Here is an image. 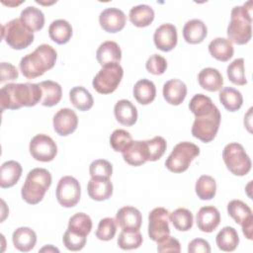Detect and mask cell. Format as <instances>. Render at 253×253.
<instances>
[{
	"label": "cell",
	"mask_w": 253,
	"mask_h": 253,
	"mask_svg": "<svg viewBox=\"0 0 253 253\" xmlns=\"http://www.w3.org/2000/svg\"><path fill=\"white\" fill-rule=\"evenodd\" d=\"M209 51L215 59L225 62L233 56L232 42L225 38H215L209 44Z\"/></svg>",
	"instance_id": "f1b7e54d"
},
{
	"label": "cell",
	"mask_w": 253,
	"mask_h": 253,
	"mask_svg": "<svg viewBox=\"0 0 253 253\" xmlns=\"http://www.w3.org/2000/svg\"><path fill=\"white\" fill-rule=\"evenodd\" d=\"M92 219L84 212H77L69 218L68 228L69 230L87 236L92 229Z\"/></svg>",
	"instance_id": "f35d334b"
},
{
	"label": "cell",
	"mask_w": 253,
	"mask_h": 253,
	"mask_svg": "<svg viewBox=\"0 0 253 253\" xmlns=\"http://www.w3.org/2000/svg\"><path fill=\"white\" fill-rule=\"evenodd\" d=\"M48 36L54 42L64 44L68 42L72 37V27L66 20H55L49 25Z\"/></svg>",
	"instance_id": "f546056e"
},
{
	"label": "cell",
	"mask_w": 253,
	"mask_h": 253,
	"mask_svg": "<svg viewBox=\"0 0 253 253\" xmlns=\"http://www.w3.org/2000/svg\"><path fill=\"white\" fill-rule=\"evenodd\" d=\"M19 76L17 68L9 62H1L0 64V82L13 81Z\"/></svg>",
	"instance_id": "681fc988"
},
{
	"label": "cell",
	"mask_w": 253,
	"mask_h": 253,
	"mask_svg": "<svg viewBox=\"0 0 253 253\" xmlns=\"http://www.w3.org/2000/svg\"><path fill=\"white\" fill-rule=\"evenodd\" d=\"M200 154V148L193 142L183 141L176 144L165 161L166 168L173 173L185 172L191 162Z\"/></svg>",
	"instance_id": "8992f818"
},
{
	"label": "cell",
	"mask_w": 253,
	"mask_h": 253,
	"mask_svg": "<svg viewBox=\"0 0 253 253\" xmlns=\"http://www.w3.org/2000/svg\"><path fill=\"white\" fill-rule=\"evenodd\" d=\"M12 241L15 248L19 251L29 252L37 243V234L32 228L22 226L13 232Z\"/></svg>",
	"instance_id": "484cf974"
},
{
	"label": "cell",
	"mask_w": 253,
	"mask_h": 253,
	"mask_svg": "<svg viewBox=\"0 0 253 253\" xmlns=\"http://www.w3.org/2000/svg\"><path fill=\"white\" fill-rule=\"evenodd\" d=\"M226 74L228 79L235 85H245L247 83L245 77V68H244V59L236 58L231 63L228 64L226 68Z\"/></svg>",
	"instance_id": "60d3db41"
},
{
	"label": "cell",
	"mask_w": 253,
	"mask_h": 253,
	"mask_svg": "<svg viewBox=\"0 0 253 253\" xmlns=\"http://www.w3.org/2000/svg\"><path fill=\"white\" fill-rule=\"evenodd\" d=\"M252 36V2L235 6L231 10L230 22L227 27V37L231 42L245 44Z\"/></svg>",
	"instance_id": "277c9868"
},
{
	"label": "cell",
	"mask_w": 253,
	"mask_h": 253,
	"mask_svg": "<svg viewBox=\"0 0 253 253\" xmlns=\"http://www.w3.org/2000/svg\"><path fill=\"white\" fill-rule=\"evenodd\" d=\"M190 111L195 115L192 134L203 142L211 141L219 128L220 112L211 99L204 94H196L189 103Z\"/></svg>",
	"instance_id": "6da1fadb"
},
{
	"label": "cell",
	"mask_w": 253,
	"mask_h": 253,
	"mask_svg": "<svg viewBox=\"0 0 253 253\" xmlns=\"http://www.w3.org/2000/svg\"><path fill=\"white\" fill-rule=\"evenodd\" d=\"M219 101L223 107L229 112L238 111L243 103V97L240 91L232 87H224L220 90Z\"/></svg>",
	"instance_id": "d590c367"
},
{
	"label": "cell",
	"mask_w": 253,
	"mask_h": 253,
	"mask_svg": "<svg viewBox=\"0 0 253 253\" xmlns=\"http://www.w3.org/2000/svg\"><path fill=\"white\" fill-rule=\"evenodd\" d=\"M133 97L141 105L152 103L156 97V87L148 79H141L134 84Z\"/></svg>",
	"instance_id": "1f68e13d"
},
{
	"label": "cell",
	"mask_w": 253,
	"mask_h": 253,
	"mask_svg": "<svg viewBox=\"0 0 253 253\" xmlns=\"http://www.w3.org/2000/svg\"><path fill=\"white\" fill-rule=\"evenodd\" d=\"M200 86L210 92H215L221 89L223 85V77L221 73L212 67H206L202 69L198 75Z\"/></svg>",
	"instance_id": "cb8c5ba5"
},
{
	"label": "cell",
	"mask_w": 253,
	"mask_h": 253,
	"mask_svg": "<svg viewBox=\"0 0 253 253\" xmlns=\"http://www.w3.org/2000/svg\"><path fill=\"white\" fill-rule=\"evenodd\" d=\"M69 99L72 105L81 112L90 110L94 105L91 93L82 86L73 87L69 92Z\"/></svg>",
	"instance_id": "e575fe53"
},
{
	"label": "cell",
	"mask_w": 253,
	"mask_h": 253,
	"mask_svg": "<svg viewBox=\"0 0 253 253\" xmlns=\"http://www.w3.org/2000/svg\"><path fill=\"white\" fill-rule=\"evenodd\" d=\"M22 166L14 160L6 161L1 166L0 186L1 188H11L17 184L22 175Z\"/></svg>",
	"instance_id": "83f0119b"
},
{
	"label": "cell",
	"mask_w": 253,
	"mask_h": 253,
	"mask_svg": "<svg viewBox=\"0 0 253 253\" xmlns=\"http://www.w3.org/2000/svg\"><path fill=\"white\" fill-rule=\"evenodd\" d=\"M188 252L189 253H210L211 252V246L210 243L203 239V238H196L193 239L189 245H188Z\"/></svg>",
	"instance_id": "f907efd6"
},
{
	"label": "cell",
	"mask_w": 253,
	"mask_h": 253,
	"mask_svg": "<svg viewBox=\"0 0 253 253\" xmlns=\"http://www.w3.org/2000/svg\"><path fill=\"white\" fill-rule=\"evenodd\" d=\"M143 238L139 230L126 231L123 230L118 237V245L123 250L136 249L142 244Z\"/></svg>",
	"instance_id": "b9f144b4"
},
{
	"label": "cell",
	"mask_w": 253,
	"mask_h": 253,
	"mask_svg": "<svg viewBox=\"0 0 253 253\" xmlns=\"http://www.w3.org/2000/svg\"><path fill=\"white\" fill-rule=\"evenodd\" d=\"M208 35V28L206 24L199 20L193 19L188 21L183 28L184 40L191 44H197L202 42Z\"/></svg>",
	"instance_id": "603a6c76"
},
{
	"label": "cell",
	"mask_w": 253,
	"mask_h": 253,
	"mask_svg": "<svg viewBox=\"0 0 253 253\" xmlns=\"http://www.w3.org/2000/svg\"><path fill=\"white\" fill-rule=\"evenodd\" d=\"M57 52L49 44H40L33 52L26 54L20 61V70L28 79L42 76L51 69L56 61Z\"/></svg>",
	"instance_id": "3957f363"
},
{
	"label": "cell",
	"mask_w": 253,
	"mask_h": 253,
	"mask_svg": "<svg viewBox=\"0 0 253 253\" xmlns=\"http://www.w3.org/2000/svg\"><path fill=\"white\" fill-rule=\"evenodd\" d=\"M126 17L125 13L115 7L107 8L100 13L99 23L101 28L108 33H118L125 28Z\"/></svg>",
	"instance_id": "9a60e30c"
},
{
	"label": "cell",
	"mask_w": 253,
	"mask_h": 253,
	"mask_svg": "<svg viewBox=\"0 0 253 253\" xmlns=\"http://www.w3.org/2000/svg\"><path fill=\"white\" fill-rule=\"evenodd\" d=\"M123 75L124 69L118 62L102 66L93 78V88L100 94H111L118 88Z\"/></svg>",
	"instance_id": "9c48e42d"
},
{
	"label": "cell",
	"mask_w": 253,
	"mask_h": 253,
	"mask_svg": "<svg viewBox=\"0 0 253 253\" xmlns=\"http://www.w3.org/2000/svg\"><path fill=\"white\" fill-rule=\"evenodd\" d=\"M147 154V161H156L160 159L166 151L167 143L162 136H154L151 139L144 140Z\"/></svg>",
	"instance_id": "ab89813d"
},
{
	"label": "cell",
	"mask_w": 253,
	"mask_h": 253,
	"mask_svg": "<svg viewBox=\"0 0 253 253\" xmlns=\"http://www.w3.org/2000/svg\"><path fill=\"white\" fill-rule=\"evenodd\" d=\"M131 142L132 137L130 133L122 128L114 130L110 136V144L117 152H123Z\"/></svg>",
	"instance_id": "ee69618b"
},
{
	"label": "cell",
	"mask_w": 253,
	"mask_h": 253,
	"mask_svg": "<svg viewBox=\"0 0 253 253\" xmlns=\"http://www.w3.org/2000/svg\"><path fill=\"white\" fill-rule=\"evenodd\" d=\"M43 251H54V252H59V250L57 249V248H54L53 246H51V245H49V246H45V247H43V248H42L41 249V252H43Z\"/></svg>",
	"instance_id": "816d5d0a"
},
{
	"label": "cell",
	"mask_w": 253,
	"mask_h": 253,
	"mask_svg": "<svg viewBox=\"0 0 253 253\" xmlns=\"http://www.w3.org/2000/svg\"><path fill=\"white\" fill-rule=\"evenodd\" d=\"M42 90L41 104L44 107H52L58 104L62 97L61 86L54 81L45 80L39 83Z\"/></svg>",
	"instance_id": "4316f807"
},
{
	"label": "cell",
	"mask_w": 253,
	"mask_h": 253,
	"mask_svg": "<svg viewBox=\"0 0 253 253\" xmlns=\"http://www.w3.org/2000/svg\"><path fill=\"white\" fill-rule=\"evenodd\" d=\"M217 247L224 252L234 251L239 243V237L236 229L231 226L223 227L215 237Z\"/></svg>",
	"instance_id": "836d02e7"
},
{
	"label": "cell",
	"mask_w": 253,
	"mask_h": 253,
	"mask_svg": "<svg viewBox=\"0 0 253 253\" xmlns=\"http://www.w3.org/2000/svg\"><path fill=\"white\" fill-rule=\"evenodd\" d=\"M30 153L32 157L41 162H49L57 154V146L54 140L43 133L36 134L30 141Z\"/></svg>",
	"instance_id": "8fae6325"
},
{
	"label": "cell",
	"mask_w": 253,
	"mask_h": 253,
	"mask_svg": "<svg viewBox=\"0 0 253 253\" xmlns=\"http://www.w3.org/2000/svg\"><path fill=\"white\" fill-rule=\"evenodd\" d=\"M170 212L164 208L153 209L148 215V235L153 241H158L170 234L169 227Z\"/></svg>",
	"instance_id": "4fadbf2b"
},
{
	"label": "cell",
	"mask_w": 253,
	"mask_h": 253,
	"mask_svg": "<svg viewBox=\"0 0 253 253\" xmlns=\"http://www.w3.org/2000/svg\"><path fill=\"white\" fill-rule=\"evenodd\" d=\"M129 21L135 27L144 28L149 26L154 20L153 9L146 4L134 6L129 11Z\"/></svg>",
	"instance_id": "d6a6232c"
},
{
	"label": "cell",
	"mask_w": 253,
	"mask_h": 253,
	"mask_svg": "<svg viewBox=\"0 0 253 253\" xmlns=\"http://www.w3.org/2000/svg\"><path fill=\"white\" fill-rule=\"evenodd\" d=\"M196 194L201 200H211L216 193L215 180L209 175H202L196 182Z\"/></svg>",
	"instance_id": "8d00e7d4"
},
{
	"label": "cell",
	"mask_w": 253,
	"mask_h": 253,
	"mask_svg": "<svg viewBox=\"0 0 253 253\" xmlns=\"http://www.w3.org/2000/svg\"><path fill=\"white\" fill-rule=\"evenodd\" d=\"M53 128L54 131L61 135L66 136L75 131L78 126V118L75 112L68 108L58 110L53 116Z\"/></svg>",
	"instance_id": "5bb4252c"
},
{
	"label": "cell",
	"mask_w": 253,
	"mask_h": 253,
	"mask_svg": "<svg viewBox=\"0 0 253 253\" xmlns=\"http://www.w3.org/2000/svg\"><path fill=\"white\" fill-rule=\"evenodd\" d=\"M42 90L36 83H8L0 90L1 111L33 107L41 102Z\"/></svg>",
	"instance_id": "7a4b0ae2"
},
{
	"label": "cell",
	"mask_w": 253,
	"mask_h": 253,
	"mask_svg": "<svg viewBox=\"0 0 253 253\" xmlns=\"http://www.w3.org/2000/svg\"><path fill=\"white\" fill-rule=\"evenodd\" d=\"M89 173L91 178H110L113 174V166L105 159H97L90 164Z\"/></svg>",
	"instance_id": "f6af8a7d"
},
{
	"label": "cell",
	"mask_w": 253,
	"mask_h": 253,
	"mask_svg": "<svg viewBox=\"0 0 253 253\" xmlns=\"http://www.w3.org/2000/svg\"><path fill=\"white\" fill-rule=\"evenodd\" d=\"M96 57L101 66L116 62L119 63L122 59V50L116 42L107 41L99 45Z\"/></svg>",
	"instance_id": "44dd1931"
},
{
	"label": "cell",
	"mask_w": 253,
	"mask_h": 253,
	"mask_svg": "<svg viewBox=\"0 0 253 253\" xmlns=\"http://www.w3.org/2000/svg\"><path fill=\"white\" fill-rule=\"evenodd\" d=\"M51 185V174L44 168L32 169L21 190L23 200L30 205L39 204Z\"/></svg>",
	"instance_id": "5b68a950"
},
{
	"label": "cell",
	"mask_w": 253,
	"mask_h": 253,
	"mask_svg": "<svg viewBox=\"0 0 253 253\" xmlns=\"http://www.w3.org/2000/svg\"><path fill=\"white\" fill-rule=\"evenodd\" d=\"M146 70L153 75H161L167 68L166 59L160 54H152L145 63Z\"/></svg>",
	"instance_id": "7dc6e473"
},
{
	"label": "cell",
	"mask_w": 253,
	"mask_h": 253,
	"mask_svg": "<svg viewBox=\"0 0 253 253\" xmlns=\"http://www.w3.org/2000/svg\"><path fill=\"white\" fill-rule=\"evenodd\" d=\"M89 197L95 201H105L113 195V184L110 178H91L87 185Z\"/></svg>",
	"instance_id": "ffe728a7"
},
{
	"label": "cell",
	"mask_w": 253,
	"mask_h": 253,
	"mask_svg": "<svg viewBox=\"0 0 253 253\" xmlns=\"http://www.w3.org/2000/svg\"><path fill=\"white\" fill-rule=\"evenodd\" d=\"M196 222L201 231L212 232L220 222V213L213 206L203 207L197 213Z\"/></svg>",
	"instance_id": "ac0fdd59"
},
{
	"label": "cell",
	"mask_w": 253,
	"mask_h": 253,
	"mask_svg": "<svg viewBox=\"0 0 253 253\" xmlns=\"http://www.w3.org/2000/svg\"><path fill=\"white\" fill-rule=\"evenodd\" d=\"M20 20L33 33L42 30L44 26L43 13L34 6H28L25 8L21 12Z\"/></svg>",
	"instance_id": "4dcf8cb0"
},
{
	"label": "cell",
	"mask_w": 253,
	"mask_h": 253,
	"mask_svg": "<svg viewBox=\"0 0 253 253\" xmlns=\"http://www.w3.org/2000/svg\"><path fill=\"white\" fill-rule=\"evenodd\" d=\"M62 241L64 246L70 251H79L83 249L86 244L87 236L75 233L69 229H67L62 237Z\"/></svg>",
	"instance_id": "bcb514c9"
},
{
	"label": "cell",
	"mask_w": 253,
	"mask_h": 253,
	"mask_svg": "<svg viewBox=\"0 0 253 253\" xmlns=\"http://www.w3.org/2000/svg\"><path fill=\"white\" fill-rule=\"evenodd\" d=\"M187 96V86L180 79H170L163 85V97L173 106L182 104Z\"/></svg>",
	"instance_id": "d6986e66"
},
{
	"label": "cell",
	"mask_w": 253,
	"mask_h": 253,
	"mask_svg": "<svg viewBox=\"0 0 253 253\" xmlns=\"http://www.w3.org/2000/svg\"><path fill=\"white\" fill-rule=\"evenodd\" d=\"M117 224L126 231L139 230L142 222L140 211L134 207H124L116 214Z\"/></svg>",
	"instance_id": "e0dca14e"
},
{
	"label": "cell",
	"mask_w": 253,
	"mask_h": 253,
	"mask_svg": "<svg viewBox=\"0 0 253 253\" xmlns=\"http://www.w3.org/2000/svg\"><path fill=\"white\" fill-rule=\"evenodd\" d=\"M227 212L242 227L243 234L249 240L252 239L253 215L248 205L240 200H232L227 204Z\"/></svg>",
	"instance_id": "7c38bea8"
},
{
	"label": "cell",
	"mask_w": 253,
	"mask_h": 253,
	"mask_svg": "<svg viewBox=\"0 0 253 253\" xmlns=\"http://www.w3.org/2000/svg\"><path fill=\"white\" fill-rule=\"evenodd\" d=\"M157 251L158 252H177L178 253L181 251V245H180V242L176 238H174L170 235H166L157 241Z\"/></svg>",
	"instance_id": "c3c4849f"
},
{
	"label": "cell",
	"mask_w": 253,
	"mask_h": 253,
	"mask_svg": "<svg viewBox=\"0 0 253 253\" xmlns=\"http://www.w3.org/2000/svg\"><path fill=\"white\" fill-rule=\"evenodd\" d=\"M2 39L13 49L20 50L28 47L34 42L35 36L20 18H16L2 26Z\"/></svg>",
	"instance_id": "ba28073f"
},
{
	"label": "cell",
	"mask_w": 253,
	"mask_h": 253,
	"mask_svg": "<svg viewBox=\"0 0 253 253\" xmlns=\"http://www.w3.org/2000/svg\"><path fill=\"white\" fill-rule=\"evenodd\" d=\"M56 200L64 208L75 207L81 197V187L77 179L72 176H64L58 181Z\"/></svg>",
	"instance_id": "30bf717a"
},
{
	"label": "cell",
	"mask_w": 253,
	"mask_h": 253,
	"mask_svg": "<svg viewBox=\"0 0 253 253\" xmlns=\"http://www.w3.org/2000/svg\"><path fill=\"white\" fill-rule=\"evenodd\" d=\"M173 226L179 231H188L192 228L194 222L193 213L184 208L175 210L169 216Z\"/></svg>",
	"instance_id": "74e56055"
},
{
	"label": "cell",
	"mask_w": 253,
	"mask_h": 253,
	"mask_svg": "<svg viewBox=\"0 0 253 253\" xmlns=\"http://www.w3.org/2000/svg\"><path fill=\"white\" fill-rule=\"evenodd\" d=\"M122 153L124 160L131 166H140L147 161L144 140H132Z\"/></svg>",
	"instance_id": "d4e9b609"
},
{
	"label": "cell",
	"mask_w": 253,
	"mask_h": 253,
	"mask_svg": "<svg viewBox=\"0 0 253 253\" xmlns=\"http://www.w3.org/2000/svg\"><path fill=\"white\" fill-rule=\"evenodd\" d=\"M153 42L155 46L162 51H170L178 42L177 29L172 24H162L159 26L153 35Z\"/></svg>",
	"instance_id": "2e32d148"
},
{
	"label": "cell",
	"mask_w": 253,
	"mask_h": 253,
	"mask_svg": "<svg viewBox=\"0 0 253 253\" xmlns=\"http://www.w3.org/2000/svg\"><path fill=\"white\" fill-rule=\"evenodd\" d=\"M117 232V221L112 217H105L100 220L96 230V237L103 241L113 239Z\"/></svg>",
	"instance_id": "7bdbcfd3"
},
{
	"label": "cell",
	"mask_w": 253,
	"mask_h": 253,
	"mask_svg": "<svg viewBox=\"0 0 253 253\" xmlns=\"http://www.w3.org/2000/svg\"><path fill=\"white\" fill-rule=\"evenodd\" d=\"M222 158L226 168L235 176H245L251 170L250 157L240 143L226 144L222 151Z\"/></svg>",
	"instance_id": "52a82bcc"
},
{
	"label": "cell",
	"mask_w": 253,
	"mask_h": 253,
	"mask_svg": "<svg viewBox=\"0 0 253 253\" xmlns=\"http://www.w3.org/2000/svg\"><path fill=\"white\" fill-rule=\"evenodd\" d=\"M116 120L124 126H130L137 121V110L135 106L128 100L123 99L116 103L114 107Z\"/></svg>",
	"instance_id": "7402d4cb"
}]
</instances>
